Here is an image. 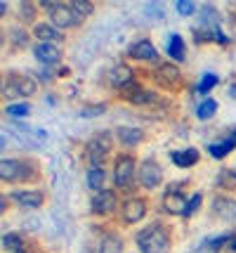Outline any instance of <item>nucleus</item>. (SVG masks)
I'll return each instance as SVG.
<instances>
[{
    "label": "nucleus",
    "instance_id": "obj_18",
    "mask_svg": "<svg viewBox=\"0 0 236 253\" xmlns=\"http://www.w3.org/2000/svg\"><path fill=\"white\" fill-rule=\"evenodd\" d=\"M14 201H19L22 206H26V209H38V206H43V192H31V189H24V192H12L10 194Z\"/></svg>",
    "mask_w": 236,
    "mask_h": 253
},
{
    "label": "nucleus",
    "instance_id": "obj_2",
    "mask_svg": "<svg viewBox=\"0 0 236 253\" xmlns=\"http://www.w3.org/2000/svg\"><path fill=\"white\" fill-rule=\"evenodd\" d=\"M38 85L31 76H22V74H12L7 81L2 83V95L5 97H31Z\"/></svg>",
    "mask_w": 236,
    "mask_h": 253
},
{
    "label": "nucleus",
    "instance_id": "obj_8",
    "mask_svg": "<svg viewBox=\"0 0 236 253\" xmlns=\"http://www.w3.org/2000/svg\"><path fill=\"white\" fill-rule=\"evenodd\" d=\"M12 135L17 137V142L26 144V147H38L47 140V132L45 130H35V128H26V126H10Z\"/></svg>",
    "mask_w": 236,
    "mask_h": 253
},
{
    "label": "nucleus",
    "instance_id": "obj_26",
    "mask_svg": "<svg viewBox=\"0 0 236 253\" xmlns=\"http://www.w3.org/2000/svg\"><path fill=\"white\" fill-rule=\"evenodd\" d=\"M2 249L5 251H19V249H24L22 244V237L17 234V232H7V234H2Z\"/></svg>",
    "mask_w": 236,
    "mask_h": 253
},
{
    "label": "nucleus",
    "instance_id": "obj_22",
    "mask_svg": "<svg viewBox=\"0 0 236 253\" xmlns=\"http://www.w3.org/2000/svg\"><path fill=\"white\" fill-rule=\"evenodd\" d=\"M123 251V239L118 234H106L100 242V253H121Z\"/></svg>",
    "mask_w": 236,
    "mask_h": 253
},
{
    "label": "nucleus",
    "instance_id": "obj_23",
    "mask_svg": "<svg viewBox=\"0 0 236 253\" xmlns=\"http://www.w3.org/2000/svg\"><path fill=\"white\" fill-rule=\"evenodd\" d=\"M168 55L175 59V62H184V41H182V36L177 33H172L168 41Z\"/></svg>",
    "mask_w": 236,
    "mask_h": 253
},
{
    "label": "nucleus",
    "instance_id": "obj_5",
    "mask_svg": "<svg viewBox=\"0 0 236 253\" xmlns=\"http://www.w3.org/2000/svg\"><path fill=\"white\" fill-rule=\"evenodd\" d=\"M80 22H83V17L71 5H62L59 2V7L52 12V26H57L59 31L62 29H71V26H78Z\"/></svg>",
    "mask_w": 236,
    "mask_h": 253
},
{
    "label": "nucleus",
    "instance_id": "obj_13",
    "mask_svg": "<svg viewBox=\"0 0 236 253\" xmlns=\"http://www.w3.org/2000/svg\"><path fill=\"white\" fill-rule=\"evenodd\" d=\"M34 55L38 62H43V64H57L59 59H62V52H59V47L55 43H38L34 47Z\"/></svg>",
    "mask_w": 236,
    "mask_h": 253
},
{
    "label": "nucleus",
    "instance_id": "obj_37",
    "mask_svg": "<svg viewBox=\"0 0 236 253\" xmlns=\"http://www.w3.org/2000/svg\"><path fill=\"white\" fill-rule=\"evenodd\" d=\"M14 253H24V249H19V251H14Z\"/></svg>",
    "mask_w": 236,
    "mask_h": 253
},
{
    "label": "nucleus",
    "instance_id": "obj_6",
    "mask_svg": "<svg viewBox=\"0 0 236 253\" xmlns=\"http://www.w3.org/2000/svg\"><path fill=\"white\" fill-rule=\"evenodd\" d=\"M0 177L5 182H17V180H24V177H31V173H29V166L22 164V161L2 159V164H0Z\"/></svg>",
    "mask_w": 236,
    "mask_h": 253
},
{
    "label": "nucleus",
    "instance_id": "obj_36",
    "mask_svg": "<svg viewBox=\"0 0 236 253\" xmlns=\"http://www.w3.org/2000/svg\"><path fill=\"white\" fill-rule=\"evenodd\" d=\"M232 249H234V251H236V242H234V244H232Z\"/></svg>",
    "mask_w": 236,
    "mask_h": 253
},
{
    "label": "nucleus",
    "instance_id": "obj_12",
    "mask_svg": "<svg viewBox=\"0 0 236 253\" xmlns=\"http://www.w3.org/2000/svg\"><path fill=\"white\" fill-rule=\"evenodd\" d=\"M116 194L113 192H109V189H101V192H97L95 194V199H92V213H100V215H106V213H111L113 209H116Z\"/></svg>",
    "mask_w": 236,
    "mask_h": 253
},
{
    "label": "nucleus",
    "instance_id": "obj_17",
    "mask_svg": "<svg viewBox=\"0 0 236 253\" xmlns=\"http://www.w3.org/2000/svg\"><path fill=\"white\" fill-rule=\"evenodd\" d=\"M34 33L40 43H59V41H64L62 31L57 26H52V24H35Z\"/></svg>",
    "mask_w": 236,
    "mask_h": 253
},
{
    "label": "nucleus",
    "instance_id": "obj_21",
    "mask_svg": "<svg viewBox=\"0 0 236 253\" xmlns=\"http://www.w3.org/2000/svg\"><path fill=\"white\" fill-rule=\"evenodd\" d=\"M116 137H118V142L125 144V147H135L144 135H142V130H137V128H128V126H123V128L116 130Z\"/></svg>",
    "mask_w": 236,
    "mask_h": 253
},
{
    "label": "nucleus",
    "instance_id": "obj_30",
    "mask_svg": "<svg viewBox=\"0 0 236 253\" xmlns=\"http://www.w3.org/2000/svg\"><path fill=\"white\" fill-rule=\"evenodd\" d=\"M7 116H29V111H31V104H26V102H17V104H10L7 107Z\"/></svg>",
    "mask_w": 236,
    "mask_h": 253
},
{
    "label": "nucleus",
    "instance_id": "obj_16",
    "mask_svg": "<svg viewBox=\"0 0 236 253\" xmlns=\"http://www.w3.org/2000/svg\"><path fill=\"white\" fill-rule=\"evenodd\" d=\"M109 81H111L113 88H128L133 83V69L125 64H116L109 71Z\"/></svg>",
    "mask_w": 236,
    "mask_h": 253
},
{
    "label": "nucleus",
    "instance_id": "obj_4",
    "mask_svg": "<svg viewBox=\"0 0 236 253\" xmlns=\"http://www.w3.org/2000/svg\"><path fill=\"white\" fill-rule=\"evenodd\" d=\"M113 180L121 189L133 187V180H135V159L133 156H118L116 159V170H113Z\"/></svg>",
    "mask_w": 236,
    "mask_h": 253
},
{
    "label": "nucleus",
    "instance_id": "obj_27",
    "mask_svg": "<svg viewBox=\"0 0 236 253\" xmlns=\"http://www.w3.org/2000/svg\"><path fill=\"white\" fill-rule=\"evenodd\" d=\"M104 168H90L88 173V187L90 189H100L101 192V185H104Z\"/></svg>",
    "mask_w": 236,
    "mask_h": 253
},
{
    "label": "nucleus",
    "instance_id": "obj_11",
    "mask_svg": "<svg viewBox=\"0 0 236 253\" xmlns=\"http://www.w3.org/2000/svg\"><path fill=\"white\" fill-rule=\"evenodd\" d=\"M146 215V201L142 197H133L123 204V220L125 222H139Z\"/></svg>",
    "mask_w": 236,
    "mask_h": 253
},
{
    "label": "nucleus",
    "instance_id": "obj_15",
    "mask_svg": "<svg viewBox=\"0 0 236 253\" xmlns=\"http://www.w3.org/2000/svg\"><path fill=\"white\" fill-rule=\"evenodd\" d=\"M130 57L133 59H144V62H149V59H156L158 52H156V47H154V43L151 41H137V43L130 45Z\"/></svg>",
    "mask_w": 236,
    "mask_h": 253
},
{
    "label": "nucleus",
    "instance_id": "obj_24",
    "mask_svg": "<svg viewBox=\"0 0 236 253\" xmlns=\"http://www.w3.org/2000/svg\"><path fill=\"white\" fill-rule=\"evenodd\" d=\"M128 99L133 104H149V102L156 99V92L154 90H146V88H133L128 92Z\"/></svg>",
    "mask_w": 236,
    "mask_h": 253
},
{
    "label": "nucleus",
    "instance_id": "obj_9",
    "mask_svg": "<svg viewBox=\"0 0 236 253\" xmlns=\"http://www.w3.org/2000/svg\"><path fill=\"white\" fill-rule=\"evenodd\" d=\"M210 213L225 222H236V201L232 197H215Z\"/></svg>",
    "mask_w": 236,
    "mask_h": 253
},
{
    "label": "nucleus",
    "instance_id": "obj_1",
    "mask_svg": "<svg viewBox=\"0 0 236 253\" xmlns=\"http://www.w3.org/2000/svg\"><path fill=\"white\" fill-rule=\"evenodd\" d=\"M137 246L142 253H170V234L163 225H149L137 232Z\"/></svg>",
    "mask_w": 236,
    "mask_h": 253
},
{
    "label": "nucleus",
    "instance_id": "obj_3",
    "mask_svg": "<svg viewBox=\"0 0 236 253\" xmlns=\"http://www.w3.org/2000/svg\"><path fill=\"white\" fill-rule=\"evenodd\" d=\"M109 152H111V135H109V132L95 135L90 142H88V149H85L88 161H90L92 168H101L104 161H106V156H109Z\"/></svg>",
    "mask_w": 236,
    "mask_h": 253
},
{
    "label": "nucleus",
    "instance_id": "obj_19",
    "mask_svg": "<svg viewBox=\"0 0 236 253\" xmlns=\"http://www.w3.org/2000/svg\"><path fill=\"white\" fill-rule=\"evenodd\" d=\"M170 161L177 168H189L199 161V149L189 147V149H182V152H170Z\"/></svg>",
    "mask_w": 236,
    "mask_h": 253
},
{
    "label": "nucleus",
    "instance_id": "obj_10",
    "mask_svg": "<svg viewBox=\"0 0 236 253\" xmlns=\"http://www.w3.org/2000/svg\"><path fill=\"white\" fill-rule=\"evenodd\" d=\"M187 201L189 199L182 194V189L180 187H168L166 189V194H163V209L168 211V213H184V209H187Z\"/></svg>",
    "mask_w": 236,
    "mask_h": 253
},
{
    "label": "nucleus",
    "instance_id": "obj_31",
    "mask_svg": "<svg viewBox=\"0 0 236 253\" xmlns=\"http://www.w3.org/2000/svg\"><path fill=\"white\" fill-rule=\"evenodd\" d=\"M68 5L78 12L80 17H88V14H92V2H88V0H73V2H68Z\"/></svg>",
    "mask_w": 236,
    "mask_h": 253
},
{
    "label": "nucleus",
    "instance_id": "obj_7",
    "mask_svg": "<svg viewBox=\"0 0 236 253\" xmlns=\"http://www.w3.org/2000/svg\"><path fill=\"white\" fill-rule=\"evenodd\" d=\"M161 180H163V170H161V166L156 161H144V164L139 166V182H142V187L144 189H154L161 185Z\"/></svg>",
    "mask_w": 236,
    "mask_h": 253
},
{
    "label": "nucleus",
    "instance_id": "obj_25",
    "mask_svg": "<svg viewBox=\"0 0 236 253\" xmlns=\"http://www.w3.org/2000/svg\"><path fill=\"white\" fill-rule=\"evenodd\" d=\"M215 111H217V102H215L213 97L205 99V102H201L199 107H196V116L201 119V121H208V119H213Z\"/></svg>",
    "mask_w": 236,
    "mask_h": 253
},
{
    "label": "nucleus",
    "instance_id": "obj_29",
    "mask_svg": "<svg viewBox=\"0 0 236 253\" xmlns=\"http://www.w3.org/2000/svg\"><path fill=\"white\" fill-rule=\"evenodd\" d=\"M201 201H203V194H199V192H196L194 197H189V201H187V209H184V213H182V215H184V218H191L196 211L201 209Z\"/></svg>",
    "mask_w": 236,
    "mask_h": 253
},
{
    "label": "nucleus",
    "instance_id": "obj_32",
    "mask_svg": "<svg viewBox=\"0 0 236 253\" xmlns=\"http://www.w3.org/2000/svg\"><path fill=\"white\" fill-rule=\"evenodd\" d=\"M175 10H177V14H182V17H189V14L196 12V5H194V2H187V0H180V2H175Z\"/></svg>",
    "mask_w": 236,
    "mask_h": 253
},
{
    "label": "nucleus",
    "instance_id": "obj_34",
    "mask_svg": "<svg viewBox=\"0 0 236 253\" xmlns=\"http://www.w3.org/2000/svg\"><path fill=\"white\" fill-rule=\"evenodd\" d=\"M106 111V104H95V107H88V109H83L80 111V116H97V114H104Z\"/></svg>",
    "mask_w": 236,
    "mask_h": 253
},
{
    "label": "nucleus",
    "instance_id": "obj_38",
    "mask_svg": "<svg viewBox=\"0 0 236 253\" xmlns=\"http://www.w3.org/2000/svg\"><path fill=\"white\" fill-rule=\"evenodd\" d=\"M234 175H236V168H234Z\"/></svg>",
    "mask_w": 236,
    "mask_h": 253
},
{
    "label": "nucleus",
    "instance_id": "obj_35",
    "mask_svg": "<svg viewBox=\"0 0 236 253\" xmlns=\"http://www.w3.org/2000/svg\"><path fill=\"white\" fill-rule=\"evenodd\" d=\"M22 17L24 19H31L34 17V5L31 2H22Z\"/></svg>",
    "mask_w": 236,
    "mask_h": 253
},
{
    "label": "nucleus",
    "instance_id": "obj_28",
    "mask_svg": "<svg viewBox=\"0 0 236 253\" xmlns=\"http://www.w3.org/2000/svg\"><path fill=\"white\" fill-rule=\"evenodd\" d=\"M217 83H220V78L215 76V74H205V76L201 78V83H199L196 92H201V95H203V92H210V90H213Z\"/></svg>",
    "mask_w": 236,
    "mask_h": 253
},
{
    "label": "nucleus",
    "instance_id": "obj_20",
    "mask_svg": "<svg viewBox=\"0 0 236 253\" xmlns=\"http://www.w3.org/2000/svg\"><path fill=\"white\" fill-rule=\"evenodd\" d=\"M180 78V71L175 64H161L156 71V81L161 85H175V81Z\"/></svg>",
    "mask_w": 236,
    "mask_h": 253
},
{
    "label": "nucleus",
    "instance_id": "obj_33",
    "mask_svg": "<svg viewBox=\"0 0 236 253\" xmlns=\"http://www.w3.org/2000/svg\"><path fill=\"white\" fill-rule=\"evenodd\" d=\"M222 187H236V175L232 173V170H222L220 173V180H217Z\"/></svg>",
    "mask_w": 236,
    "mask_h": 253
},
{
    "label": "nucleus",
    "instance_id": "obj_14",
    "mask_svg": "<svg viewBox=\"0 0 236 253\" xmlns=\"http://www.w3.org/2000/svg\"><path fill=\"white\" fill-rule=\"evenodd\" d=\"M234 149H236V128H234V132H232L229 137L220 140V142L208 144V154L213 156V159H225V156L232 154Z\"/></svg>",
    "mask_w": 236,
    "mask_h": 253
}]
</instances>
